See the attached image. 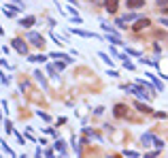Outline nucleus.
<instances>
[{"instance_id":"obj_7","label":"nucleus","mask_w":168,"mask_h":158,"mask_svg":"<svg viewBox=\"0 0 168 158\" xmlns=\"http://www.w3.org/2000/svg\"><path fill=\"white\" fill-rule=\"evenodd\" d=\"M104 7H107L108 13H115L117 11V0H104Z\"/></svg>"},{"instance_id":"obj_16","label":"nucleus","mask_w":168,"mask_h":158,"mask_svg":"<svg viewBox=\"0 0 168 158\" xmlns=\"http://www.w3.org/2000/svg\"><path fill=\"white\" fill-rule=\"evenodd\" d=\"M30 60L32 62H45L47 58H45V56H34V58H30Z\"/></svg>"},{"instance_id":"obj_13","label":"nucleus","mask_w":168,"mask_h":158,"mask_svg":"<svg viewBox=\"0 0 168 158\" xmlns=\"http://www.w3.org/2000/svg\"><path fill=\"white\" fill-rule=\"evenodd\" d=\"M147 77H151V81L156 84V90H160V92L164 90V85H162V81H157V79H156V77H153V75H149V73H147Z\"/></svg>"},{"instance_id":"obj_21","label":"nucleus","mask_w":168,"mask_h":158,"mask_svg":"<svg viewBox=\"0 0 168 158\" xmlns=\"http://www.w3.org/2000/svg\"><path fill=\"white\" fill-rule=\"evenodd\" d=\"M45 158H55V156H53L51 152H47V154H45Z\"/></svg>"},{"instance_id":"obj_19","label":"nucleus","mask_w":168,"mask_h":158,"mask_svg":"<svg viewBox=\"0 0 168 158\" xmlns=\"http://www.w3.org/2000/svg\"><path fill=\"white\" fill-rule=\"evenodd\" d=\"M156 2H157V7H166L168 0H156Z\"/></svg>"},{"instance_id":"obj_8","label":"nucleus","mask_w":168,"mask_h":158,"mask_svg":"<svg viewBox=\"0 0 168 158\" xmlns=\"http://www.w3.org/2000/svg\"><path fill=\"white\" fill-rule=\"evenodd\" d=\"M126 4H128V9H141L145 2H143V0H128Z\"/></svg>"},{"instance_id":"obj_12","label":"nucleus","mask_w":168,"mask_h":158,"mask_svg":"<svg viewBox=\"0 0 168 158\" xmlns=\"http://www.w3.org/2000/svg\"><path fill=\"white\" fill-rule=\"evenodd\" d=\"M134 107H136V109H138V111H143V113H151V109H149V107H147V105H143V103H141V100H138V103H136V105H134Z\"/></svg>"},{"instance_id":"obj_1","label":"nucleus","mask_w":168,"mask_h":158,"mask_svg":"<svg viewBox=\"0 0 168 158\" xmlns=\"http://www.w3.org/2000/svg\"><path fill=\"white\" fill-rule=\"evenodd\" d=\"M126 92H132L134 96H138V98H145V100H149V98L153 96V94L145 92V90H143V85H141V84H138V85H126Z\"/></svg>"},{"instance_id":"obj_6","label":"nucleus","mask_w":168,"mask_h":158,"mask_svg":"<svg viewBox=\"0 0 168 158\" xmlns=\"http://www.w3.org/2000/svg\"><path fill=\"white\" fill-rule=\"evenodd\" d=\"M149 24H151V22H149L147 17H143V19H136V26H134V30L138 32V30H143V28H147Z\"/></svg>"},{"instance_id":"obj_5","label":"nucleus","mask_w":168,"mask_h":158,"mask_svg":"<svg viewBox=\"0 0 168 158\" xmlns=\"http://www.w3.org/2000/svg\"><path fill=\"white\" fill-rule=\"evenodd\" d=\"M113 113H115V115H117V118H123V115H126V113H128V107H126V105H115V109H113Z\"/></svg>"},{"instance_id":"obj_4","label":"nucleus","mask_w":168,"mask_h":158,"mask_svg":"<svg viewBox=\"0 0 168 158\" xmlns=\"http://www.w3.org/2000/svg\"><path fill=\"white\" fill-rule=\"evenodd\" d=\"M13 47H15V51H19L22 56H26V54H28V45H26L22 38H15V41H13Z\"/></svg>"},{"instance_id":"obj_3","label":"nucleus","mask_w":168,"mask_h":158,"mask_svg":"<svg viewBox=\"0 0 168 158\" xmlns=\"http://www.w3.org/2000/svg\"><path fill=\"white\" fill-rule=\"evenodd\" d=\"M141 143H143V147H149V145H156L157 139H156L151 133H145L143 137H141Z\"/></svg>"},{"instance_id":"obj_22","label":"nucleus","mask_w":168,"mask_h":158,"mask_svg":"<svg viewBox=\"0 0 168 158\" xmlns=\"http://www.w3.org/2000/svg\"><path fill=\"white\" fill-rule=\"evenodd\" d=\"M94 2H102V0H94Z\"/></svg>"},{"instance_id":"obj_18","label":"nucleus","mask_w":168,"mask_h":158,"mask_svg":"<svg viewBox=\"0 0 168 158\" xmlns=\"http://www.w3.org/2000/svg\"><path fill=\"white\" fill-rule=\"evenodd\" d=\"M4 128H7V133H11V130H13V128H11V122H9V120L4 122Z\"/></svg>"},{"instance_id":"obj_10","label":"nucleus","mask_w":168,"mask_h":158,"mask_svg":"<svg viewBox=\"0 0 168 158\" xmlns=\"http://www.w3.org/2000/svg\"><path fill=\"white\" fill-rule=\"evenodd\" d=\"M55 150L60 152L62 156H66V145H64V141H60V139H58V141H55Z\"/></svg>"},{"instance_id":"obj_2","label":"nucleus","mask_w":168,"mask_h":158,"mask_svg":"<svg viewBox=\"0 0 168 158\" xmlns=\"http://www.w3.org/2000/svg\"><path fill=\"white\" fill-rule=\"evenodd\" d=\"M28 41H30L32 45H36V47H43V45H45V38L41 37L38 32H30V34H28Z\"/></svg>"},{"instance_id":"obj_9","label":"nucleus","mask_w":168,"mask_h":158,"mask_svg":"<svg viewBox=\"0 0 168 158\" xmlns=\"http://www.w3.org/2000/svg\"><path fill=\"white\" fill-rule=\"evenodd\" d=\"M34 77H36V81L43 85L45 90H47V81H45V75H41V71H36V73H34Z\"/></svg>"},{"instance_id":"obj_14","label":"nucleus","mask_w":168,"mask_h":158,"mask_svg":"<svg viewBox=\"0 0 168 158\" xmlns=\"http://www.w3.org/2000/svg\"><path fill=\"white\" fill-rule=\"evenodd\" d=\"M100 26H102V30H104V32H108V34H117V30H115L113 26H107V24H100Z\"/></svg>"},{"instance_id":"obj_11","label":"nucleus","mask_w":168,"mask_h":158,"mask_svg":"<svg viewBox=\"0 0 168 158\" xmlns=\"http://www.w3.org/2000/svg\"><path fill=\"white\" fill-rule=\"evenodd\" d=\"M34 17H32V15H30V17H24V19H22V26H24V28H30V26H34Z\"/></svg>"},{"instance_id":"obj_23","label":"nucleus","mask_w":168,"mask_h":158,"mask_svg":"<svg viewBox=\"0 0 168 158\" xmlns=\"http://www.w3.org/2000/svg\"><path fill=\"white\" fill-rule=\"evenodd\" d=\"M62 158H66V156H62Z\"/></svg>"},{"instance_id":"obj_17","label":"nucleus","mask_w":168,"mask_h":158,"mask_svg":"<svg viewBox=\"0 0 168 158\" xmlns=\"http://www.w3.org/2000/svg\"><path fill=\"white\" fill-rule=\"evenodd\" d=\"M66 64H68V62H66V60H64V62H58V64H55V69H58V71H62V69H64Z\"/></svg>"},{"instance_id":"obj_20","label":"nucleus","mask_w":168,"mask_h":158,"mask_svg":"<svg viewBox=\"0 0 168 158\" xmlns=\"http://www.w3.org/2000/svg\"><path fill=\"white\" fill-rule=\"evenodd\" d=\"M162 13H164V15H168V4H166V7H162Z\"/></svg>"},{"instance_id":"obj_15","label":"nucleus","mask_w":168,"mask_h":158,"mask_svg":"<svg viewBox=\"0 0 168 158\" xmlns=\"http://www.w3.org/2000/svg\"><path fill=\"white\" fill-rule=\"evenodd\" d=\"M100 58H102V60H104V62H107V64H108V66H111V64H113V60H111V58H108V56H107V54H100Z\"/></svg>"}]
</instances>
